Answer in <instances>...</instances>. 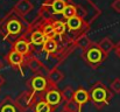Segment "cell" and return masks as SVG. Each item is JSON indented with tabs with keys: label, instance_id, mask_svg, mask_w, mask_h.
<instances>
[{
	"label": "cell",
	"instance_id": "cell-10",
	"mask_svg": "<svg viewBox=\"0 0 120 112\" xmlns=\"http://www.w3.org/2000/svg\"><path fill=\"white\" fill-rule=\"evenodd\" d=\"M0 112H25V110L16 99L7 96L0 102Z\"/></svg>",
	"mask_w": 120,
	"mask_h": 112
},
{
	"label": "cell",
	"instance_id": "cell-3",
	"mask_svg": "<svg viewBox=\"0 0 120 112\" xmlns=\"http://www.w3.org/2000/svg\"><path fill=\"white\" fill-rule=\"evenodd\" d=\"M83 58L86 64H89L91 68L97 69L106 58L107 55L99 48L98 42H91V44L83 50Z\"/></svg>",
	"mask_w": 120,
	"mask_h": 112
},
{
	"label": "cell",
	"instance_id": "cell-6",
	"mask_svg": "<svg viewBox=\"0 0 120 112\" xmlns=\"http://www.w3.org/2000/svg\"><path fill=\"white\" fill-rule=\"evenodd\" d=\"M6 60L8 62V64L13 68V69H16V70H20V73L23 75V66H26V56L20 54L19 51H16L15 49H11L9 53L7 54L6 56Z\"/></svg>",
	"mask_w": 120,
	"mask_h": 112
},
{
	"label": "cell",
	"instance_id": "cell-22",
	"mask_svg": "<svg viewBox=\"0 0 120 112\" xmlns=\"http://www.w3.org/2000/svg\"><path fill=\"white\" fill-rule=\"evenodd\" d=\"M64 110L65 112H80V106L75 99H70V100H65Z\"/></svg>",
	"mask_w": 120,
	"mask_h": 112
},
{
	"label": "cell",
	"instance_id": "cell-18",
	"mask_svg": "<svg viewBox=\"0 0 120 112\" xmlns=\"http://www.w3.org/2000/svg\"><path fill=\"white\" fill-rule=\"evenodd\" d=\"M40 28L47 39H49V37H56V33H55V29H54V27H52V23H51L50 19L44 20V21L41 23Z\"/></svg>",
	"mask_w": 120,
	"mask_h": 112
},
{
	"label": "cell",
	"instance_id": "cell-25",
	"mask_svg": "<svg viewBox=\"0 0 120 112\" xmlns=\"http://www.w3.org/2000/svg\"><path fill=\"white\" fill-rule=\"evenodd\" d=\"M110 88H111V90L113 91V93H120V78L119 77L114 78V79L111 82Z\"/></svg>",
	"mask_w": 120,
	"mask_h": 112
},
{
	"label": "cell",
	"instance_id": "cell-23",
	"mask_svg": "<svg viewBox=\"0 0 120 112\" xmlns=\"http://www.w3.org/2000/svg\"><path fill=\"white\" fill-rule=\"evenodd\" d=\"M91 42H92V41H91L89 37L84 34V35L79 36L78 39H76V41H75V44H76L78 48H80L82 50H84V49H86V48H87V47L91 44Z\"/></svg>",
	"mask_w": 120,
	"mask_h": 112
},
{
	"label": "cell",
	"instance_id": "cell-4",
	"mask_svg": "<svg viewBox=\"0 0 120 112\" xmlns=\"http://www.w3.org/2000/svg\"><path fill=\"white\" fill-rule=\"evenodd\" d=\"M51 86V84L49 83L48 78L43 75L40 74H35L34 76H32L28 81H27V88H28V91L33 98V100L35 99V97L39 95V93H43ZM55 86V85H54Z\"/></svg>",
	"mask_w": 120,
	"mask_h": 112
},
{
	"label": "cell",
	"instance_id": "cell-21",
	"mask_svg": "<svg viewBox=\"0 0 120 112\" xmlns=\"http://www.w3.org/2000/svg\"><path fill=\"white\" fill-rule=\"evenodd\" d=\"M77 14H78V8H77V6H76L74 2L68 1V4H67V6H65V8H64V11H63V14H62L63 19H64V20H68L69 18H71V16H74V15H77Z\"/></svg>",
	"mask_w": 120,
	"mask_h": 112
},
{
	"label": "cell",
	"instance_id": "cell-29",
	"mask_svg": "<svg viewBox=\"0 0 120 112\" xmlns=\"http://www.w3.org/2000/svg\"><path fill=\"white\" fill-rule=\"evenodd\" d=\"M2 67H4V64H2V62H1V60H0V69H1Z\"/></svg>",
	"mask_w": 120,
	"mask_h": 112
},
{
	"label": "cell",
	"instance_id": "cell-26",
	"mask_svg": "<svg viewBox=\"0 0 120 112\" xmlns=\"http://www.w3.org/2000/svg\"><path fill=\"white\" fill-rule=\"evenodd\" d=\"M111 7L117 13H120V0H113L112 4H111Z\"/></svg>",
	"mask_w": 120,
	"mask_h": 112
},
{
	"label": "cell",
	"instance_id": "cell-11",
	"mask_svg": "<svg viewBox=\"0 0 120 112\" xmlns=\"http://www.w3.org/2000/svg\"><path fill=\"white\" fill-rule=\"evenodd\" d=\"M26 67L35 74H40L43 76H47V74H48V70L45 69L44 64L35 56H29L26 60Z\"/></svg>",
	"mask_w": 120,
	"mask_h": 112
},
{
	"label": "cell",
	"instance_id": "cell-19",
	"mask_svg": "<svg viewBox=\"0 0 120 112\" xmlns=\"http://www.w3.org/2000/svg\"><path fill=\"white\" fill-rule=\"evenodd\" d=\"M98 46H99V48L109 56V54L114 49V43L112 42V40L110 39V37H103L99 42H98Z\"/></svg>",
	"mask_w": 120,
	"mask_h": 112
},
{
	"label": "cell",
	"instance_id": "cell-24",
	"mask_svg": "<svg viewBox=\"0 0 120 112\" xmlns=\"http://www.w3.org/2000/svg\"><path fill=\"white\" fill-rule=\"evenodd\" d=\"M74 93H75V90L71 86H67L62 91V97L64 100H70V99H74Z\"/></svg>",
	"mask_w": 120,
	"mask_h": 112
},
{
	"label": "cell",
	"instance_id": "cell-2",
	"mask_svg": "<svg viewBox=\"0 0 120 112\" xmlns=\"http://www.w3.org/2000/svg\"><path fill=\"white\" fill-rule=\"evenodd\" d=\"M89 92L91 103L98 110L110 105V102L113 98V91L110 90L103 82H96Z\"/></svg>",
	"mask_w": 120,
	"mask_h": 112
},
{
	"label": "cell",
	"instance_id": "cell-17",
	"mask_svg": "<svg viewBox=\"0 0 120 112\" xmlns=\"http://www.w3.org/2000/svg\"><path fill=\"white\" fill-rule=\"evenodd\" d=\"M51 23H52V27L55 29V33H56V37H63L67 34V23L65 21L63 20H55V19H50Z\"/></svg>",
	"mask_w": 120,
	"mask_h": 112
},
{
	"label": "cell",
	"instance_id": "cell-28",
	"mask_svg": "<svg viewBox=\"0 0 120 112\" xmlns=\"http://www.w3.org/2000/svg\"><path fill=\"white\" fill-rule=\"evenodd\" d=\"M5 84V78H4V76L0 74V89H1V86Z\"/></svg>",
	"mask_w": 120,
	"mask_h": 112
},
{
	"label": "cell",
	"instance_id": "cell-7",
	"mask_svg": "<svg viewBox=\"0 0 120 112\" xmlns=\"http://www.w3.org/2000/svg\"><path fill=\"white\" fill-rule=\"evenodd\" d=\"M12 48L15 49L16 51H19L20 54L25 55L26 57H29L32 56V53L34 50V44L29 41V39L26 36H21L19 37L18 40H15L13 43H12Z\"/></svg>",
	"mask_w": 120,
	"mask_h": 112
},
{
	"label": "cell",
	"instance_id": "cell-20",
	"mask_svg": "<svg viewBox=\"0 0 120 112\" xmlns=\"http://www.w3.org/2000/svg\"><path fill=\"white\" fill-rule=\"evenodd\" d=\"M34 112H52L55 110L54 106H51L45 99L41 98L39 102H36L34 104Z\"/></svg>",
	"mask_w": 120,
	"mask_h": 112
},
{
	"label": "cell",
	"instance_id": "cell-9",
	"mask_svg": "<svg viewBox=\"0 0 120 112\" xmlns=\"http://www.w3.org/2000/svg\"><path fill=\"white\" fill-rule=\"evenodd\" d=\"M42 98L45 99V100H47L51 106H54V108L58 106L60 103H61L62 99H63V97H62V92L58 91L57 88L54 86V85H51V86L44 92V95H43Z\"/></svg>",
	"mask_w": 120,
	"mask_h": 112
},
{
	"label": "cell",
	"instance_id": "cell-5",
	"mask_svg": "<svg viewBox=\"0 0 120 112\" xmlns=\"http://www.w3.org/2000/svg\"><path fill=\"white\" fill-rule=\"evenodd\" d=\"M65 23H67V31L76 34V39L84 35V33L86 31L85 28H87V26H89L86 23V21L83 19V16H80L79 14L69 18L68 20H65Z\"/></svg>",
	"mask_w": 120,
	"mask_h": 112
},
{
	"label": "cell",
	"instance_id": "cell-1",
	"mask_svg": "<svg viewBox=\"0 0 120 112\" xmlns=\"http://www.w3.org/2000/svg\"><path fill=\"white\" fill-rule=\"evenodd\" d=\"M22 18L23 16H21L13 9L12 13L7 14L0 20V34L5 40L12 41L13 43L15 40L21 37L20 35L26 33L23 28Z\"/></svg>",
	"mask_w": 120,
	"mask_h": 112
},
{
	"label": "cell",
	"instance_id": "cell-16",
	"mask_svg": "<svg viewBox=\"0 0 120 112\" xmlns=\"http://www.w3.org/2000/svg\"><path fill=\"white\" fill-rule=\"evenodd\" d=\"M45 77L48 78V81H49V83H50L51 85H55V86H56V84H58V83L63 79L64 75H63V73H62L60 69L52 68V69H50V70L48 71V74H47Z\"/></svg>",
	"mask_w": 120,
	"mask_h": 112
},
{
	"label": "cell",
	"instance_id": "cell-14",
	"mask_svg": "<svg viewBox=\"0 0 120 112\" xmlns=\"http://www.w3.org/2000/svg\"><path fill=\"white\" fill-rule=\"evenodd\" d=\"M57 50H58V42L56 37L45 39L44 43L42 44V51H44L48 55H51V54H55Z\"/></svg>",
	"mask_w": 120,
	"mask_h": 112
},
{
	"label": "cell",
	"instance_id": "cell-15",
	"mask_svg": "<svg viewBox=\"0 0 120 112\" xmlns=\"http://www.w3.org/2000/svg\"><path fill=\"white\" fill-rule=\"evenodd\" d=\"M74 99L79 104V106L82 108L84 104H86V103L90 100V92H89L87 90H85L84 88L79 86V88L75 91V93H74Z\"/></svg>",
	"mask_w": 120,
	"mask_h": 112
},
{
	"label": "cell",
	"instance_id": "cell-27",
	"mask_svg": "<svg viewBox=\"0 0 120 112\" xmlns=\"http://www.w3.org/2000/svg\"><path fill=\"white\" fill-rule=\"evenodd\" d=\"M114 53H116V55L120 58V41L114 46Z\"/></svg>",
	"mask_w": 120,
	"mask_h": 112
},
{
	"label": "cell",
	"instance_id": "cell-13",
	"mask_svg": "<svg viewBox=\"0 0 120 112\" xmlns=\"http://www.w3.org/2000/svg\"><path fill=\"white\" fill-rule=\"evenodd\" d=\"M33 8H34V5L32 4L30 0H19L15 4L13 9L21 16H26L28 13H30L33 11Z\"/></svg>",
	"mask_w": 120,
	"mask_h": 112
},
{
	"label": "cell",
	"instance_id": "cell-12",
	"mask_svg": "<svg viewBox=\"0 0 120 112\" xmlns=\"http://www.w3.org/2000/svg\"><path fill=\"white\" fill-rule=\"evenodd\" d=\"M23 35H28L29 41H30L34 46H38V47H39V46L42 47V44L44 43V41H45V39H47V37L44 36L43 32L41 31V28H35V29H29V28H27V32H26Z\"/></svg>",
	"mask_w": 120,
	"mask_h": 112
},
{
	"label": "cell",
	"instance_id": "cell-8",
	"mask_svg": "<svg viewBox=\"0 0 120 112\" xmlns=\"http://www.w3.org/2000/svg\"><path fill=\"white\" fill-rule=\"evenodd\" d=\"M68 1L67 0H45L42 5V11L43 12H50L54 15L63 14V11L67 6Z\"/></svg>",
	"mask_w": 120,
	"mask_h": 112
}]
</instances>
